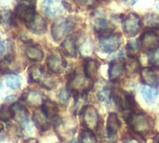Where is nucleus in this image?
Masks as SVG:
<instances>
[{
  "instance_id": "1",
  "label": "nucleus",
  "mask_w": 159,
  "mask_h": 143,
  "mask_svg": "<svg viewBox=\"0 0 159 143\" xmlns=\"http://www.w3.org/2000/svg\"><path fill=\"white\" fill-rule=\"evenodd\" d=\"M128 124L138 135L145 138L148 136L154 128V121L153 119L146 114H136L131 113L128 118Z\"/></svg>"
},
{
  "instance_id": "2",
  "label": "nucleus",
  "mask_w": 159,
  "mask_h": 143,
  "mask_svg": "<svg viewBox=\"0 0 159 143\" xmlns=\"http://www.w3.org/2000/svg\"><path fill=\"white\" fill-rule=\"evenodd\" d=\"M29 77L32 82L39 84L46 89H53L56 87V82L53 77L40 66L34 65L30 67Z\"/></svg>"
},
{
  "instance_id": "3",
  "label": "nucleus",
  "mask_w": 159,
  "mask_h": 143,
  "mask_svg": "<svg viewBox=\"0 0 159 143\" xmlns=\"http://www.w3.org/2000/svg\"><path fill=\"white\" fill-rule=\"evenodd\" d=\"M111 96L113 97V100L115 101L116 104L122 111L131 110L135 105V101L133 97L129 93L120 88H113L111 90Z\"/></svg>"
},
{
  "instance_id": "4",
  "label": "nucleus",
  "mask_w": 159,
  "mask_h": 143,
  "mask_svg": "<svg viewBox=\"0 0 159 143\" xmlns=\"http://www.w3.org/2000/svg\"><path fill=\"white\" fill-rule=\"evenodd\" d=\"M34 0H20L15 9V15L25 24L30 22L35 15Z\"/></svg>"
},
{
  "instance_id": "5",
  "label": "nucleus",
  "mask_w": 159,
  "mask_h": 143,
  "mask_svg": "<svg viewBox=\"0 0 159 143\" xmlns=\"http://www.w3.org/2000/svg\"><path fill=\"white\" fill-rule=\"evenodd\" d=\"M93 86V80L88 78L86 75L79 74H74V76L69 81L70 91H75L76 94H85Z\"/></svg>"
},
{
  "instance_id": "6",
  "label": "nucleus",
  "mask_w": 159,
  "mask_h": 143,
  "mask_svg": "<svg viewBox=\"0 0 159 143\" xmlns=\"http://www.w3.org/2000/svg\"><path fill=\"white\" fill-rule=\"evenodd\" d=\"M81 114L84 127L92 132L97 130L99 126V114L97 110L91 105H87L82 110Z\"/></svg>"
},
{
  "instance_id": "7",
  "label": "nucleus",
  "mask_w": 159,
  "mask_h": 143,
  "mask_svg": "<svg viewBox=\"0 0 159 143\" xmlns=\"http://www.w3.org/2000/svg\"><path fill=\"white\" fill-rule=\"evenodd\" d=\"M122 23H123L124 33L129 37L135 36L140 31V28L142 25L139 16L133 12H130L127 14L126 16H124L122 20Z\"/></svg>"
},
{
  "instance_id": "8",
  "label": "nucleus",
  "mask_w": 159,
  "mask_h": 143,
  "mask_svg": "<svg viewBox=\"0 0 159 143\" xmlns=\"http://www.w3.org/2000/svg\"><path fill=\"white\" fill-rule=\"evenodd\" d=\"M72 29V23L69 20L64 18L57 19L51 27L52 37L55 41H61Z\"/></svg>"
},
{
  "instance_id": "9",
  "label": "nucleus",
  "mask_w": 159,
  "mask_h": 143,
  "mask_svg": "<svg viewBox=\"0 0 159 143\" xmlns=\"http://www.w3.org/2000/svg\"><path fill=\"white\" fill-rule=\"evenodd\" d=\"M121 45V37L119 34H110L100 36V46L104 52L111 53L116 51Z\"/></svg>"
},
{
  "instance_id": "10",
  "label": "nucleus",
  "mask_w": 159,
  "mask_h": 143,
  "mask_svg": "<svg viewBox=\"0 0 159 143\" xmlns=\"http://www.w3.org/2000/svg\"><path fill=\"white\" fill-rule=\"evenodd\" d=\"M47 65L50 72L54 74H61L66 69L67 63L61 54L58 51H55L48 57Z\"/></svg>"
},
{
  "instance_id": "11",
  "label": "nucleus",
  "mask_w": 159,
  "mask_h": 143,
  "mask_svg": "<svg viewBox=\"0 0 159 143\" xmlns=\"http://www.w3.org/2000/svg\"><path fill=\"white\" fill-rule=\"evenodd\" d=\"M140 46L144 51H155L159 48V34L155 31L145 32L141 39Z\"/></svg>"
},
{
  "instance_id": "12",
  "label": "nucleus",
  "mask_w": 159,
  "mask_h": 143,
  "mask_svg": "<svg viewBox=\"0 0 159 143\" xmlns=\"http://www.w3.org/2000/svg\"><path fill=\"white\" fill-rule=\"evenodd\" d=\"M42 11L48 17H56L63 12L62 0H44L41 5Z\"/></svg>"
},
{
  "instance_id": "13",
  "label": "nucleus",
  "mask_w": 159,
  "mask_h": 143,
  "mask_svg": "<svg viewBox=\"0 0 159 143\" xmlns=\"http://www.w3.org/2000/svg\"><path fill=\"white\" fill-rule=\"evenodd\" d=\"M141 77L143 82L149 87H157L159 85V67H146L142 70Z\"/></svg>"
},
{
  "instance_id": "14",
  "label": "nucleus",
  "mask_w": 159,
  "mask_h": 143,
  "mask_svg": "<svg viewBox=\"0 0 159 143\" xmlns=\"http://www.w3.org/2000/svg\"><path fill=\"white\" fill-rule=\"evenodd\" d=\"M33 121L37 129L40 131H46L50 127V119L45 114L42 109L34 111L33 115Z\"/></svg>"
},
{
  "instance_id": "15",
  "label": "nucleus",
  "mask_w": 159,
  "mask_h": 143,
  "mask_svg": "<svg viewBox=\"0 0 159 143\" xmlns=\"http://www.w3.org/2000/svg\"><path fill=\"white\" fill-rule=\"evenodd\" d=\"M25 25L31 32L37 34H41L45 33L46 28H47V23H46L45 19L38 14H35L33 20L30 22L26 23Z\"/></svg>"
},
{
  "instance_id": "16",
  "label": "nucleus",
  "mask_w": 159,
  "mask_h": 143,
  "mask_svg": "<svg viewBox=\"0 0 159 143\" xmlns=\"http://www.w3.org/2000/svg\"><path fill=\"white\" fill-rule=\"evenodd\" d=\"M61 49L65 55L75 58L77 55V43L76 37L75 35L67 36L61 44Z\"/></svg>"
},
{
  "instance_id": "17",
  "label": "nucleus",
  "mask_w": 159,
  "mask_h": 143,
  "mask_svg": "<svg viewBox=\"0 0 159 143\" xmlns=\"http://www.w3.org/2000/svg\"><path fill=\"white\" fill-rule=\"evenodd\" d=\"M10 108L12 112V117L15 118L16 121H18L21 125L27 124L29 115H28L27 110L22 104L19 102H15L14 104H12V106H10Z\"/></svg>"
},
{
  "instance_id": "18",
  "label": "nucleus",
  "mask_w": 159,
  "mask_h": 143,
  "mask_svg": "<svg viewBox=\"0 0 159 143\" xmlns=\"http://www.w3.org/2000/svg\"><path fill=\"white\" fill-rule=\"evenodd\" d=\"M121 121L119 119V117L117 116L116 114H110L108 118H107V124H106V130H107V134L109 137H114L117 131L120 129L121 127Z\"/></svg>"
},
{
  "instance_id": "19",
  "label": "nucleus",
  "mask_w": 159,
  "mask_h": 143,
  "mask_svg": "<svg viewBox=\"0 0 159 143\" xmlns=\"http://www.w3.org/2000/svg\"><path fill=\"white\" fill-rule=\"evenodd\" d=\"M22 100L31 107L42 106L45 101L43 96L36 91H29V92L25 93L22 97Z\"/></svg>"
},
{
  "instance_id": "20",
  "label": "nucleus",
  "mask_w": 159,
  "mask_h": 143,
  "mask_svg": "<svg viewBox=\"0 0 159 143\" xmlns=\"http://www.w3.org/2000/svg\"><path fill=\"white\" fill-rule=\"evenodd\" d=\"M124 64L120 61L114 60L109 64V69H108V76L109 79L113 82L118 80L123 72H124Z\"/></svg>"
},
{
  "instance_id": "21",
  "label": "nucleus",
  "mask_w": 159,
  "mask_h": 143,
  "mask_svg": "<svg viewBox=\"0 0 159 143\" xmlns=\"http://www.w3.org/2000/svg\"><path fill=\"white\" fill-rule=\"evenodd\" d=\"M99 67H100V64L96 60H87L85 63V67H84L85 75L91 80H95L98 74Z\"/></svg>"
},
{
  "instance_id": "22",
  "label": "nucleus",
  "mask_w": 159,
  "mask_h": 143,
  "mask_svg": "<svg viewBox=\"0 0 159 143\" xmlns=\"http://www.w3.org/2000/svg\"><path fill=\"white\" fill-rule=\"evenodd\" d=\"M42 111L49 119H54L59 115L58 105L51 101H45L42 105Z\"/></svg>"
},
{
  "instance_id": "23",
  "label": "nucleus",
  "mask_w": 159,
  "mask_h": 143,
  "mask_svg": "<svg viewBox=\"0 0 159 143\" xmlns=\"http://www.w3.org/2000/svg\"><path fill=\"white\" fill-rule=\"evenodd\" d=\"M25 55L30 60H33V61H40L43 60V57H44L42 49L39 47L34 46V45L29 46L26 47Z\"/></svg>"
},
{
  "instance_id": "24",
  "label": "nucleus",
  "mask_w": 159,
  "mask_h": 143,
  "mask_svg": "<svg viewBox=\"0 0 159 143\" xmlns=\"http://www.w3.org/2000/svg\"><path fill=\"white\" fill-rule=\"evenodd\" d=\"M20 69V66L17 62L11 59H5L0 62V71L6 74H14Z\"/></svg>"
},
{
  "instance_id": "25",
  "label": "nucleus",
  "mask_w": 159,
  "mask_h": 143,
  "mask_svg": "<svg viewBox=\"0 0 159 143\" xmlns=\"http://www.w3.org/2000/svg\"><path fill=\"white\" fill-rule=\"evenodd\" d=\"M141 94H142L143 100L147 103H150V102H153L157 99V97L158 96V90L154 87L145 86V87H142Z\"/></svg>"
},
{
  "instance_id": "26",
  "label": "nucleus",
  "mask_w": 159,
  "mask_h": 143,
  "mask_svg": "<svg viewBox=\"0 0 159 143\" xmlns=\"http://www.w3.org/2000/svg\"><path fill=\"white\" fill-rule=\"evenodd\" d=\"M140 66L141 65L138 59L133 56H129L124 64V69L129 74H134L139 71Z\"/></svg>"
},
{
  "instance_id": "27",
  "label": "nucleus",
  "mask_w": 159,
  "mask_h": 143,
  "mask_svg": "<svg viewBox=\"0 0 159 143\" xmlns=\"http://www.w3.org/2000/svg\"><path fill=\"white\" fill-rule=\"evenodd\" d=\"M143 24L147 28H159V16L155 13H148L143 18Z\"/></svg>"
},
{
  "instance_id": "28",
  "label": "nucleus",
  "mask_w": 159,
  "mask_h": 143,
  "mask_svg": "<svg viewBox=\"0 0 159 143\" xmlns=\"http://www.w3.org/2000/svg\"><path fill=\"white\" fill-rule=\"evenodd\" d=\"M6 83L7 85V87L11 89H19L20 85H21V79L20 76H18L17 74H8L6 78Z\"/></svg>"
},
{
  "instance_id": "29",
  "label": "nucleus",
  "mask_w": 159,
  "mask_h": 143,
  "mask_svg": "<svg viewBox=\"0 0 159 143\" xmlns=\"http://www.w3.org/2000/svg\"><path fill=\"white\" fill-rule=\"evenodd\" d=\"M79 143H98L96 137L90 130H85L81 133Z\"/></svg>"
},
{
  "instance_id": "30",
  "label": "nucleus",
  "mask_w": 159,
  "mask_h": 143,
  "mask_svg": "<svg viewBox=\"0 0 159 143\" xmlns=\"http://www.w3.org/2000/svg\"><path fill=\"white\" fill-rule=\"evenodd\" d=\"M12 13L10 10L7 9H1L0 10V22L6 25H10L12 23Z\"/></svg>"
},
{
  "instance_id": "31",
  "label": "nucleus",
  "mask_w": 159,
  "mask_h": 143,
  "mask_svg": "<svg viewBox=\"0 0 159 143\" xmlns=\"http://www.w3.org/2000/svg\"><path fill=\"white\" fill-rule=\"evenodd\" d=\"M12 118V112L9 106L4 105L0 108V119L3 121H8Z\"/></svg>"
},
{
  "instance_id": "32",
  "label": "nucleus",
  "mask_w": 159,
  "mask_h": 143,
  "mask_svg": "<svg viewBox=\"0 0 159 143\" xmlns=\"http://www.w3.org/2000/svg\"><path fill=\"white\" fill-rule=\"evenodd\" d=\"M70 94H71V91L69 88H62L60 93H59V99H60V101L62 103V104H65L67 103L69 98H70Z\"/></svg>"
},
{
  "instance_id": "33",
  "label": "nucleus",
  "mask_w": 159,
  "mask_h": 143,
  "mask_svg": "<svg viewBox=\"0 0 159 143\" xmlns=\"http://www.w3.org/2000/svg\"><path fill=\"white\" fill-rule=\"evenodd\" d=\"M81 5H84V6H87L89 7H92L96 5L97 3V0H77Z\"/></svg>"
},
{
  "instance_id": "34",
  "label": "nucleus",
  "mask_w": 159,
  "mask_h": 143,
  "mask_svg": "<svg viewBox=\"0 0 159 143\" xmlns=\"http://www.w3.org/2000/svg\"><path fill=\"white\" fill-rule=\"evenodd\" d=\"M128 48L129 50L130 51H135L138 49V44L136 41H130L129 44H128Z\"/></svg>"
},
{
  "instance_id": "35",
  "label": "nucleus",
  "mask_w": 159,
  "mask_h": 143,
  "mask_svg": "<svg viewBox=\"0 0 159 143\" xmlns=\"http://www.w3.org/2000/svg\"><path fill=\"white\" fill-rule=\"evenodd\" d=\"M152 61H153L155 64H159V51L155 53L154 57L152 56Z\"/></svg>"
},
{
  "instance_id": "36",
  "label": "nucleus",
  "mask_w": 159,
  "mask_h": 143,
  "mask_svg": "<svg viewBox=\"0 0 159 143\" xmlns=\"http://www.w3.org/2000/svg\"><path fill=\"white\" fill-rule=\"evenodd\" d=\"M4 50H5V47H4V43L2 42V40H1V37H0V56L3 54Z\"/></svg>"
},
{
  "instance_id": "37",
  "label": "nucleus",
  "mask_w": 159,
  "mask_h": 143,
  "mask_svg": "<svg viewBox=\"0 0 159 143\" xmlns=\"http://www.w3.org/2000/svg\"><path fill=\"white\" fill-rule=\"evenodd\" d=\"M24 143H39V142H38V141H37V140H35V139H28L27 141H25V142Z\"/></svg>"
},
{
  "instance_id": "38",
  "label": "nucleus",
  "mask_w": 159,
  "mask_h": 143,
  "mask_svg": "<svg viewBox=\"0 0 159 143\" xmlns=\"http://www.w3.org/2000/svg\"><path fill=\"white\" fill-rule=\"evenodd\" d=\"M124 143H140L138 141H136V140H134V139H129V140H127V141H125Z\"/></svg>"
},
{
  "instance_id": "39",
  "label": "nucleus",
  "mask_w": 159,
  "mask_h": 143,
  "mask_svg": "<svg viewBox=\"0 0 159 143\" xmlns=\"http://www.w3.org/2000/svg\"><path fill=\"white\" fill-rule=\"evenodd\" d=\"M124 1H125L126 3H128L129 5H131V6H132V5H134L138 0H124Z\"/></svg>"
},
{
  "instance_id": "40",
  "label": "nucleus",
  "mask_w": 159,
  "mask_h": 143,
  "mask_svg": "<svg viewBox=\"0 0 159 143\" xmlns=\"http://www.w3.org/2000/svg\"><path fill=\"white\" fill-rule=\"evenodd\" d=\"M154 143H159V133L155 136V138H154Z\"/></svg>"
},
{
  "instance_id": "41",
  "label": "nucleus",
  "mask_w": 159,
  "mask_h": 143,
  "mask_svg": "<svg viewBox=\"0 0 159 143\" xmlns=\"http://www.w3.org/2000/svg\"><path fill=\"white\" fill-rule=\"evenodd\" d=\"M2 130H3V125L0 124V131H2Z\"/></svg>"
},
{
  "instance_id": "42",
  "label": "nucleus",
  "mask_w": 159,
  "mask_h": 143,
  "mask_svg": "<svg viewBox=\"0 0 159 143\" xmlns=\"http://www.w3.org/2000/svg\"><path fill=\"white\" fill-rule=\"evenodd\" d=\"M157 9H158V10H159V4H158V5H157Z\"/></svg>"
}]
</instances>
